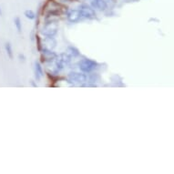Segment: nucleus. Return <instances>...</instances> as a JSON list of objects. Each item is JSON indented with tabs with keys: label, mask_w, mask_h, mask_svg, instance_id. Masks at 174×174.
<instances>
[{
	"label": "nucleus",
	"mask_w": 174,
	"mask_h": 174,
	"mask_svg": "<svg viewBox=\"0 0 174 174\" xmlns=\"http://www.w3.org/2000/svg\"><path fill=\"white\" fill-rule=\"evenodd\" d=\"M3 16V12H2V9H1V6H0V16Z\"/></svg>",
	"instance_id": "obj_15"
},
{
	"label": "nucleus",
	"mask_w": 174,
	"mask_h": 174,
	"mask_svg": "<svg viewBox=\"0 0 174 174\" xmlns=\"http://www.w3.org/2000/svg\"><path fill=\"white\" fill-rule=\"evenodd\" d=\"M14 24H15L16 30L19 33H21L22 32V23H21V19L18 16L14 18Z\"/></svg>",
	"instance_id": "obj_11"
},
{
	"label": "nucleus",
	"mask_w": 174,
	"mask_h": 174,
	"mask_svg": "<svg viewBox=\"0 0 174 174\" xmlns=\"http://www.w3.org/2000/svg\"><path fill=\"white\" fill-rule=\"evenodd\" d=\"M58 32V24L55 21H50L46 24L41 29L42 35L45 36H54Z\"/></svg>",
	"instance_id": "obj_1"
},
{
	"label": "nucleus",
	"mask_w": 174,
	"mask_h": 174,
	"mask_svg": "<svg viewBox=\"0 0 174 174\" xmlns=\"http://www.w3.org/2000/svg\"><path fill=\"white\" fill-rule=\"evenodd\" d=\"M56 47V40L53 39V36H47L43 41V48L51 50Z\"/></svg>",
	"instance_id": "obj_7"
},
{
	"label": "nucleus",
	"mask_w": 174,
	"mask_h": 174,
	"mask_svg": "<svg viewBox=\"0 0 174 174\" xmlns=\"http://www.w3.org/2000/svg\"><path fill=\"white\" fill-rule=\"evenodd\" d=\"M18 58L20 59V61H25L26 60V57L24 56V55H22V54L18 55Z\"/></svg>",
	"instance_id": "obj_14"
},
{
	"label": "nucleus",
	"mask_w": 174,
	"mask_h": 174,
	"mask_svg": "<svg viewBox=\"0 0 174 174\" xmlns=\"http://www.w3.org/2000/svg\"><path fill=\"white\" fill-rule=\"evenodd\" d=\"M67 16H68V19L70 22H77L81 17V15L79 13V10H76V9H74V10H70L68 13Z\"/></svg>",
	"instance_id": "obj_8"
},
{
	"label": "nucleus",
	"mask_w": 174,
	"mask_h": 174,
	"mask_svg": "<svg viewBox=\"0 0 174 174\" xmlns=\"http://www.w3.org/2000/svg\"><path fill=\"white\" fill-rule=\"evenodd\" d=\"M78 10L81 16L88 18V19H92V18L96 17V12L92 6H89L88 5H81Z\"/></svg>",
	"instance_id": "obj_3"
},
{
	"label": "nucleus",
	"mask_w": 174,
	"mask_h": 174,
	"mask_svg": "<svg viewBox=\"0 0 174 174\" xmlns=\"http://www.w3.org/2000/svg\"><path fill=\"white\" fill-rule=\"evenodd\" d=\"M57 58H58L57 54L54 53L51 50H48V49H44L41 54V58H42V61H44V62H46V61L50 62L54 59H56Z\"/></svg>",
	"instance_id": "obj_5"
},
{
	"label": "nucleus",
	"mask_w": 174,
	"mask_h": 174,
	"mask_svg": "<svg viewBox=\"0 0 174 174\" xmlns=\"http://www.w3.org/2000/svg\"><path fill=\"white\" fill-rule=\"evenodd\" d=\"M5 49L6 51V54L8 58L10 59H13L14 58V52H13V48H12V45L9 43V42H6L5 44Z\"/></svg>",
	"instance_id": "obj_10"
},
{
	"label": "nucleus",
	"mask_w": 174,
	"mask_h": 174,
	"mask_svg": "<svg viewBox=\"0 0 174 174\" xmlns=\"http://www.w3.org/2000/svg\"><path fill=\"white\" fill-rule=\"evenodd\" d=\"M91 6L93 8H97L100 11H103L108 7V4L106 0H90Z\"/></svg>",
	"instance_id": "obj_6"
},
{
	"label": "nucleus",
	"mask_w": 174,
	"mask_h": 174,
	"mask_svg": "<svg viewBox=\"0 0 174 174\" xmlns=\"http://www.w3.org/2000/svg\"><path fill=\"white\" fill-rule=\"evenodd\" d=\"M68 52L70 53V55H72L73 57L79 56V51L76 48H74V47H69L68 48Z\"/></svg>",
	"instance_id": "obj_13"
},
{
	"label": "nucleus",
	"mask_w": 174,
	"mask_h": 174,
	"mask_svg": "<svg viewBox=\"0 0 174 174\" xmlns=\"http://www.w3.org/2000/svg\"><path fill=\"white\" fill-rule=\"evenodd\" d=\"M24 15L26 18H29V19H30V20H33L36 18V14L33 10H31V9H27V10H26L24 12Z\"/></svg>",
	"instance_id": "obj_12"
},
{
	"label": "nucleus",
	"mask_w": 174,
	"mask_h": 174,
	"mask_svg": "<svg viewBox=\"0 0 174 174\" xmlns=\"http://www.w3.org/2000/svg\"><path fill=\"white\" fill-rule=\"evenodd\" d=\"M98 66V64L96 61L89 59V58H84L80 60L78 63V68L81 71L83 72H90L93 69H95Z\"/></svg>",
	"instance_id": "obj_2"
},
{
	"label": "nucleus",
	"mask_w": 174,
	"mask_h": 174,
	"mask_svg": "<svg viewBox=\"0 0 174 174\" xmlns=\"http://www.w3.org/2000/svg\"><path fill=\"white\" fill-rule=\"evenodd\" d=\"M68 79L71 82H74L77 84H84L87 82L88 78L85 74H82V73H78V72H71L68 74Z\"/></svg>",
	"instance_id": "obj_4"
},
{
	"label": "nucleus",
	"mask_w": 174,
	"mask_h": 174,
	"mask_svg": "<svg viewBox=\"0 0 174 174\" xmlns=\"http://www.w3.org/2000/svg\"><path fill=\"white\" fill-rule=\"evenodd\" d=\"M44 75L43 68L41 67V64L38 61L35 62V77L36 80H39Z\"/></svg>",
	"instance_id": "obj_9"
}]
</instances>
